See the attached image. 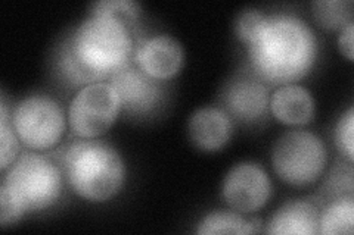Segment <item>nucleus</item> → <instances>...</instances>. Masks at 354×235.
Returning a JSON list of instances; mask_svg holds the SVG:
<instances>
[{"mask_svg": "<svg viewBox=\"0 0 354 235\" xmlns=\"http://www.w3.org/2000/svg\"><path fill=\"white\" fill-rule=\"evenodd\" d=\"M226 114L241 124H256L268 114L270 106L269 90L256 75H238L232 78L220 94Z\"/></svg>", "mask_w": 354, "mask_h": 235, "instance_id": "9", "label": "nucleus"}, {"mask_svg": "<svg viewBox=\"0 0 354 235\" xmlns=\"http://www.w3.org/2000/svg\"><path fill=\"white\" fill-rule=\"evenodd\" d=\"M272 196L270 178L254 162H241L232 166L221 183L225 203L241 214H251L266 206Z\"/></svg>", "mask_w": 354, "mask_h": 235, "instance_id": "8", "label": "nucleus"}, {"mask_svg": "<svg viewBox=\"0 0 354 235\" xmlns=\"http://www.w3.org/2000/svg\"><path fill=\"white\" fill-rule=\"evenodd\" d=\"M24 209L39 212L50 207L62 192L59 167L37 153H24L8 167L2 185Z\"/></svg>", "mask_w": 354, "mask_h": 235, "instance_id": "4", "label": "nucleus"}, {"mask_svg": "<svg viewBox=\"0 0 354 235\" xmlns=\"http://www.w3.org/2000/svg\"><path fill=\"white\" fill-rule=\"evenodd\" d=\"M120 110V99L111 83H92L84 85L71 100L68 122L79 137L96 139L113 127Z\"/></svg>", "mask_w": 354, "mask_h": 235, "instance_id": "7", "label": "nucleus"}, {"mask_svg": "<svg viewBox=\"0 0 354 235\" xmlns=\"http://www.w3.org/2000/svg\"><path fill=\"white\" fill-rule=\"evenodd\" d=\"M111 85L118 94L121 109L131 115L149 114L160 106L164 97L158 80L130 65L111 76Z\"/></svg>", "mask_w": 354, "mask_h": 235, "instance_id": "10", "label": "nucleus"}, {"mask_svg": "<svg viewBox=\"0 0 354 235\" xmlns=\"http://www.w3.org/2000/svg\"><path fill=\"white\" fill-rule=\"evenodd\" d=\"M247 46L254 75L273 85L301 80L312 71L319 52L312 27L292 14L266 15L263 27Z\"/></svg>", "mask_w": 354, "mask_h": 235, "instance_id": "2", "label": "nucleus"}, {"mask_svg": "<svg viewBox=\"0 0 354 235\" xmlns=\"http://www.w3.org/2000/svg\"><path fill=\"white\" fill-rule=\"evenodd\" d=\"M353 30H354V22L351 21L344 28L339 30L338 36V48L342 56L353 62L354 59V48H353Z\"/></svg>", "mask_w": 354, "mask_h": 235, "instance_id": "23", "label": "nucleus"}, {"mask_svg": "<svg viewBox=\"0 0 354 235\" xmlns=\"http://www.w3.org/2000/svg\"><path fill=\"white\" fill-rule=\"evenodd\" d=\"M10 119L19 140L32 150H48L57 145L66 128L62 106L44 94L22 99Z\"/></svg>", "mask_w": 354, "mask_h": 235, "instance_id": "6", "label": "nucleus"}, {"mask_svg": "<svg viewBox=\"0 0 354 235\" xmlns=\"http://www.w3.org/2000/svg\"><path fill=\"white\" fill-rule=\"evenodd\" d=\"M266 232L273 235H315L319 212L308 201H288L270 216Z\"/></svg>", "mask_w": 354, "mask_h": 235, "instance_id": "14", "label": "nucleus"}, {"mask_svg": "<svg viewBox=\"0 0 354 235\" xmlns=\"http://www.w3.org/2000/svg\"><path fill=\"white\" fill-rule=\"evenodd\" d=\"M354 231L353 194L339 196L319 215V232L324 235H351Z\"/></svg>", "mask_w": 354, "mask_h": 235, "instance_id": "15", "label": "nucleus"}, {"mask_svg": "<svg viewBox=\"0 0 354 235\" xmlns=\"http://www.w3.org/2000/svg\"><path fill=\"white\" fill-rule=\"evenodd\" d=\"M312 10L319 25L328 30H341L353 21L351 0H315Z\"/></svg>", "mask_w": 354, "mask_h": 235, "instance_id": "17", "label": "nucleus"}, {"mask_svg": "<svg viewBox=\"0 0 354 235\" xmlns=\"http://www.w3.org/2000/svg\"><path fill=\"white\" fill-rule=\"evenodd\" d=\"M24 209L21 207L12 194L3 187H0V225L3 228L14 225V223L24 216Z\"/></svg>", "mask_w": 354, "mask_h": 235, "instance_id": "22", "label": "nucleus"}, {"mask_svg": "<svg viewBox=\"0 0 354 235\" xmlns=\"http://www.w3.org/2000/svg\"><path fill=\"white\" fill-rule=\"evenodd\" d=\"M270 109L273 116L285 125H306L315 118L316 103L306 87L285 84L273 93Z\"/></svg>", "mask_w": 354, "mask_h": 235, "instance_id": "13", "label": "nucleus"}, {"mask_svg": "<svg viewBox=\"0 0 354 235\" xmlns=\"http://www.w3.org/2000/svg\"><path fill=\"white\" fill-rule=\"evenodd\" d=\"M19 141L21 140L12 125V119L9 118L5 99H2V103H0V154H2L0 170L3 172L18 159Z\"/></svg>", "mask_w": 354, "mask_h": 235, "instance_id": "18", "label": "nucleus"}, {"mask_svg": "<svg viewBox=\"0 0 354 235\" xmlns=\"http://www.w3.org/2000/svg\"><path fill=\"white\" fill-rule=\"evenodd\" d=\"M198 234L218 235V234H254L257 229L254 223L241 216L236 210H217L201 219L196 228Z\"/></svg>", "mask_w": 354, "mask_h": 235, "instance_id": "16", "label": "nucleus"}, {"mask_svg": "<svg viewBox=\"0 0 354 235\" xmlns=\"http://www.w3.org/2000/svg\"><path fill=\"white\" fill-rule=\"evenodd\" d=\"M92 15H105L129 25L140 14V6L135 0H101L91 5Z\"/></svg>", "mask_w": 354, "mask_h": 235, "instance_id": "19", "label": "nucleus"}, {"mask_svg": "<svg viewBox=\"0 0 354 235\" xmlns=\"http://www.w3.org/2000/svg\"><path fill=\"white\" fill-rule=\"evenodd\" d=\"M62 166L74 192L88 201H106L126 183V163L118 150L101 141H75L65 149Z\"/></svg>", "mask_w": 354, "mask_h": 235, "instance_id": "3", "label": "nucleus"}, {"mask_svg": "<svg viewBox=\"0 0 354 235\" xmlns=\"http://www.w3.org/2000/svg\"><path fill=\"white\" fill-rule=\"evenodd\" d=\"M266 15L259 9L254 8H245L236 15L235 19V34L236 37L243 41L250 43L254 37L257 36V32L264 24Z\"/></svg>", "mask_w": 354, "mask_h": 235, "instance_id": "21", "label": "nucleus"}, {"mask_svg": "<svg viewBox=\"0 0 354 235\" xmlns=\"http://www.w3.org/2000/svg\"><path fill=\"white\" fill-rule=\"evenodd\" d=\"M335 144L350 163L354 161V109L350 106L335 125Z\"/></svg>", "mask_w": 354, "mask_h": 235, "instance_id": "20", "label": "nucleus"}, {"mask_svg": "<svg viewBox=\"0 0 354 235\" xmlns=\"http://www.w3.org/2000/svg\"><path fill=\"white\" fill-rule=\"evenodd\" d=\"M273 170L282 181L295 187L319 180L328 163L324 140L312 131L292 130L276 140L272 150Z\"/></svg>", "mask_w": 354, "mask_h": 235, "instance_id": "5", "label": "nucleus"}, {"mask_svg": "<svg viewBox=\"0 0 354 235\" xmlns=\"http://www.w3.org/2000/svg\"><path fill=\"white\" fill-rule=\"evenodd\" d=\"M136 62L143 72L155 80H170L182 70L185 50L177 39L169 34H158L140 44L136 52Z\"/></svg>", "mask_w": 354, "mask_h": 235, "instance_id": "11", "label": "nucleus"}, {"mask_svg": "<svg viewBox=\"0 0 354 235\" xmlns=\"http://www.w3.org/2000/svg\"><path fill=\"white\" fill-rule=\"evenodd\" d=\"M187 136L199 150H220L234 136V119L221 108H199L187 121Z\"/></svg>", "mask_w": 354, "mask_h": 235, "instance_id": "12", "label": "nucleus"}, {"mask_svg": "<svg viewBox=\"0 0 354 235\" xmlns=\"http://www.w3.org/2000/svg\"><path fill=\"white\" fill-rule=\"evenodd\" d=\"M133 39L129 27L105 15L82 21L59 50L58 68L70 84H92L129 66Z\"/></svg>", "mask_w": 354, "mask_h": 235, "instance_id": "1", "label": "nucleus"}]
</instances>
